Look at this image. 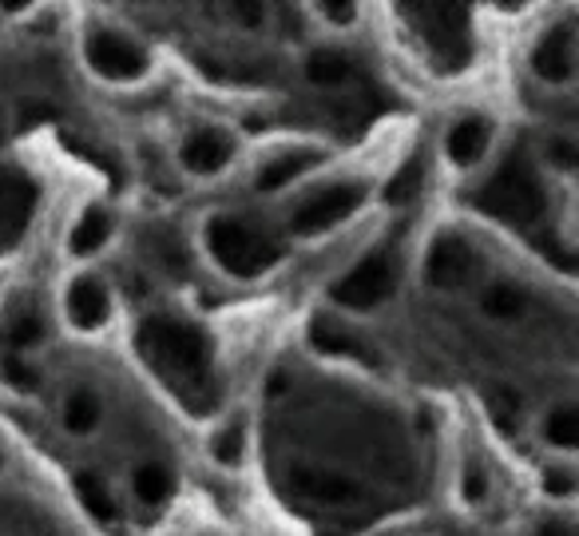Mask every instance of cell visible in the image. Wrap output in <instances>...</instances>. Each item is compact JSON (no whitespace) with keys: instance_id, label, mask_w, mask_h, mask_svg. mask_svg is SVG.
Segmentation results:
<instances>
[{"instance_id":"obj_1","label":"cell","mask_w":579,"mask_h":536,"mask_svg":"<svg viewBox=\"0 0 579 536\" xmlns=\"http://www.w3.org/2000/svg\"><path fill=\"white\" fill-rule=\"evenodd\" d=\"M140 346L164 378L186 390H210V350L198 330L183 326L176 318H152L140 334Z\"/></svg>"},{"instance_id":"obj_2","label":"cell","mask_w":579,"mask_h":536,"mask_svg":"<svg viewBox=\"0 0 579 536\" xmlns=\"http://www.w3.org/2000/svg\"><path fill=\"white\" fill-rule=\"evenodd\" d=\"M477 207H484L504 223H512V227H528V223L544 215V187H540L532 167L524 164V155L504 159L500 171L477 191Z\"/></svg>"},{"instance_id":"obj_3","label":"cell","mask_w":579,"mask_h":536,"mask_svg":"<svg viewBox=\"0 0 579 536\" xmlns=\"http://www.w3.org/2000/svg\"><path fill=\"white\" fill-rule=\"evenodd\" d=\"M207 247H210V254H215V263L227 274H234V278H254V274L270 271V266L282 259V247H278L270 235L246 227L242 219H230V215L210 219Z\"/></svg>"},{"instance_id":"obj_4","label":"cell","mask_w":579,"mask_h":536,"mask_svg":"<svg viewBox=\"0 0 579 536\" xmlns=\"http://www.w3.org/2000/svg\"><path fill=\"white\" fill-rule=\"evenodd\" d=\"M394 286H397V254L377 251L334 286V298L350 310H370L394 295Z\"/></svg>"},{"instance_id":"obj_5","label":"cell","mask_w":579,"mask_h":536,"mask_svg":"<svg viewBox=\"0 0 579 536\" xmlns=\"http://www.w3.org/2000/svg\"><path fill=\"white\" fill-rule=\"evenodd\" d=\"M88 64L108 80H140L147 72V52L120 33H92L88 36Z\"/></svg>"},{"instance_id":"obj_6","label":"cell","mask_w":579,"mask_h":536,"mask_svg":"<svg viewBox=\"0 0 579 536\" xmlns=\"http://www.w3.org/2000/svg\"><path fill=\"white\" fill-rule=\"evenodd\" d=\"M361 199H365L361 183H334V187H326L322 195L310 199L306 207L294 215V223H290V227H294L298 235H317V230H329L334 223H341L346 215H353V211L361 207Z\"/></svg>"},{"instance_id":"obj_7","label":"cell","mask_w":579,"mask_h":536,"mask_svg":"<svg viewBox=\"0 0 579 536\" xmlns=\"http://www.w3.org/2000/svg\"><path fill=\"white\" fill-rule=\"evenodd\" d=\"M472 263H477V254L472 247L460 235H441L433 247H429V259H425V274L429 283L441 286V290H457L472 278Z\"/></svg>"},{"instance_id":"obj_8","label":"cell","mask_w":579,"mask_h":536,"mask_svg":"<svg viewBox=\"0 0 579 536\" xmlns=\"http://www.w3.org/2000/svg\"><path fill=\"white\" fill-rule=\"evenodd\" d=\"M230 155H234V140L227 132H219V128H198V132H191L183 140L179 159L195 176H215V171H222L230 164Z\"/></svg>"},{"instance_id":"obj_9","label":"cell","mask_w":579,"mask_h":536,"mask_svg":"<svg viewBox=\"0 0 579 536\" xmlns=\"http://www.w3.org/2000/svg\"><path fill=\"white\" fill-rule=\"evenodd\" d=\"M64 310H68V318H72V326L99 330L104 322H108V314H111L108 286L99 283V278H92V274H84V278H76V283L68 286Z\"/></svg>"},{"instance_id":"obj_10","label":"cell","mask_w":579,"mask_h":536,"mask_svg":"<svg viewBox=\"0 0 579 536\" xmlns=\"http://www.w3.org/2000/svg\"><path fill=\"white\" fill-rule=\"evenodd\" d=\"M532 68H535V76L552 80V84L571 80V72H576V33H571V24L552 28V33L535 45Z\"/></svg>"},{"instance_id":"obj_11","label":"cell","mask_w":579,"mask_h":536,"mask_svg":"<svg viewBox=\"0 0 579 536\" xmlns=\"http://www.w3.org/2000/svg\"><path fill=\"white\" fill-rule=\"evenodd\" d=\"M488 140H492V123L481 120V116H465V120H457L453 128H448L445 152L457 167H472L484 159Z\"/></svg>"},{"instance_id":"obj_12","label":"cell","mask_w":579,"mask_h":536,"mask_svg":"<svg viewBox=\"0 0 579 536\" xmlns=\"http://www.w3.org/2000/svg\"><path fill=\"white\" fill-rule=\"evenodd\" d=\"M33 207L36 187L24 176H16V171H4L0 176V227L9 230V235H21L24 223L33 219Z\"/></svg>"},{"instance_id":"obj_13","label":"cell","mask_w":579,"mask_h":536,"mask_svg":"<svg viewBox=\"0 0 579 536\" xmlns=\"http://www.w3.org/2000/svg\"><path fill=\"white\" fill-rule=\"evenodd\" d=\"M310 346L317 354H329V358H365V342L353 334V330L338 326L334 318H314L310 322Z\"/></svg>"},{"instance_id":"obj_14","label":"cell","mask_w":579,"mask_h":536,"mask_svg":"<svg viewBox=\"0 0 579 536\" xmlns=\"http://www.w3.org/2000/svg\"><path fill=\"white\" fill-rule=\"evenodd\" d=\"M314 164H322V152H314V147L286 152V155H278V159H270V164L258 171L254 187H258V191H278V187H286L290 179H298L302 171H310Z\"/></svg>"},{"instance_id":"obj_15","label":"cell","mask_w":579,"mask_h":536,"mask_svg":"<svg viewBox=\"0 0 579 536\" xmlns=\"http://www.w3.org/2000/svg\"><path fill=\"white\" fill-rule=\"evenodd\" d=\"M108 235H111V215L104 207H88L76 219L72 235H68V251H72V254H92V251H99V247L108 242Z\"/></svg>"},{"instance_id":"obj_16","label":"cell","mask_w":579,"mask_h":536,"mask_svg":"<svg viewBox=\"0 0 579 536\" xmlns=\"http://www.w3.org/2000/svg\"><path fill=\"white\" fill-rule=\"evenodd\" d=\"M481 310H484L488 318H500V322H508V318H520V314H524V310H528V298H524V290H520V286L496 283V286H488V290H484Z\"/></svg>"},{"instance_id":"obj_17","label":"cell","mask_w":579,"mask_h":536,"mask_svg":"<svg viewBox=\"0 0 579 536\" xmlns=\"http://www.w3.org/2000/svg\"><path fill=\"white\" fill-rule=\"evenodd\" d=\"M310 80L314 84H326V88H338V84H346L353 72V64L346 60V56L338 52V48H317L314 56H310V64H306Z\"/></svg>"},{"instance_id":"obj_18","label":"cell","mask_w":579,"mask_h":536,"mask_svg":"<svg viewBox=\"0 0 579 536\" xmlns=\"http://www.w3.org/2000/svg\"><path fill=\"white\" fill-rule=\"evenodd\" d=\"M132 489L143 504H164L167 497H171V473H167V465H159V461H147V465L135 469Z\"/></svg>"},{"instance_id":"obj_19","label":"cell","mask_w":579,"mask_h":536,"mask_svg":"<svg viewBox=\"0 0 579 536\" xmlns=\"http://www.w3.org/2000/svg\"><path fill=\"white\" fill-rule=\"evenodd\" d=\"M99 414H104V409H99V397L92 394V390H76L64 405V429L68 433H92Z\"/></svg>"},{"instance_id":"obj_20","label":"cell","mask_w":579,"mask_h":536,"mask_svg":"<svg viewBox=\"0 0 579 536\" xmlns=\"http://www.w3.org/2000/svg\"><path fill=\"white\" fill-rule=\"evenodd\" d=\"M76 497H80V504H84V509L96 516V521H111V516H116V501H111L108 485L99 481L96 473H80V477H76Z\"/></svg>"},{"instance_id":"obj_21","label":"cell","mask_w":579,"mask_h":536,"mask_svg":"<svg viewBox=\"0 0 579 536\" xmlns=\"http://www.w3.org/2000/svg\"><path fill=\"white\" fill-rule=\"evenodd\" d=\"M421 183H425V164L421 159H405L397 167V176L385 183V203H409V199L421 195Z\"/></svg>"},{"instance_id":"obj_22","label":"cell","mask_w":579,"mask_h":536,"mask_svg":"<svg viewBox=\"0 0 579 536\" xmlns=\"http://www.w3.org/2000/svg\"><path fill=\"white\" fill-rule=\"evenodd\" d=\"M544 438L552 441V445H559V449H576V441H579V414H576V405H559V409H552V414H547Z\"/></svg>"},{"instance_id":"obj_23","label":"cell","mask_w":579,"mask_h":536,"mask_svg":"<svg viewBox=\"0 0 579 536\" xmlns=\"http://www.w3.org/2000/svg\"><path fill=\"white\" fill-rule=\"evenodd\" d=\"M298 481H302V489L310 492V497H317V501H329V504H341L353 497V485L338 481V477H326V473H298Z\"/></svg>"},{"instance_id":"obj_24","label":"cell","mask_w":579,"mask_h":536,"mask_svg":"<svg viewBox=\"0 0 579 536\" xmlns=\"http://www.w3.org/2000/svg\"><path fill=\"white\" fill-rule=\"evenodd\" d=\"M4 342H9L12 350H28V346H36V342H45V322L24 310V314L4 322Z\"/></svg>"},{"instance_id":"obj_25","label":"cell","mask_w":579,"mask_h":536,"mask_svg":"<svg viewBox=\"0 0 579 536\" xmlns=\"http://www.w3.org/2000/svg\"><path fill=\"white\" fill-rule=\"evenodd\" d=\"M0 378H4L12 390H21V394H36V390H40V370H33V366L21 358L0 361Z\"/></svg>"},{"instance_id":"obj_26","label":"cell","mask_w":579,"mask_h":536,"mask_svg":"<svg viewBox=\"0 0 579 536\" xmlns=\"http://www.w3.org/2000/svg\"><path fill=\"white\" fill-rule=\"evenodd\" d=\"M210 453H215V461H219V465H239V457H242V426H239V421H234V426H227V429H219V438H215Z\"/></svg>"},{"instance_id":"obj_27","label":"cell","mask_w":579,"mask_h":536,"mask_svg":"<svg viewBox=\"0 0 579 536\" xmlns=\"http://www.w3.org/2000/svg\"><path fill=\"white\" fill-rule=\"evenodd\" d=\"M322 9V16L326 21H334V24H353L358 21V9L353 4H346V0H329V4H317Z\"/></svg>"},{"instance_id":"obj_28","label":"cell","mask_w":579,"mask_h":536,"mask_svg":"<svg viewBox=\"0 0 579 536\" xmlns=\"http://www.w3.org/2000/svg\"><path fill=\"white\" fill-rule=\"evenodd\" d=\"M484 492H488V477H484L477 465H469V473H465V497L477 504V501H484Z\"/></svg>"},{"instance_id":"obj_29","label":"cell","mask_w":579,"mask_h":536,"mask_svg":"<svg viewBox=\"0 0 579 536\" xmlns=\"http://www.w3.org/2000/svg\"><path fill=\"white\" fill-rule=\"evenodd\" d=\"M571 485H576V477H571L568 469H547V473H544V489H547V492H556V497H568Z\"/></svg>"},{"instance_id":"obj_30","label":"cell","mask_w":579,"mask_h":536,"mask_svg":"<svg viewBox=\"0 0 579 536\" xmlns=\"http://www.w3.org/2000/svg\"><path fill=\"white\" fill-rule=\"evenodd\" d=\"M286 382H290V373H274V378H270V394H286Z\"/></svg>"}]
</instances>
